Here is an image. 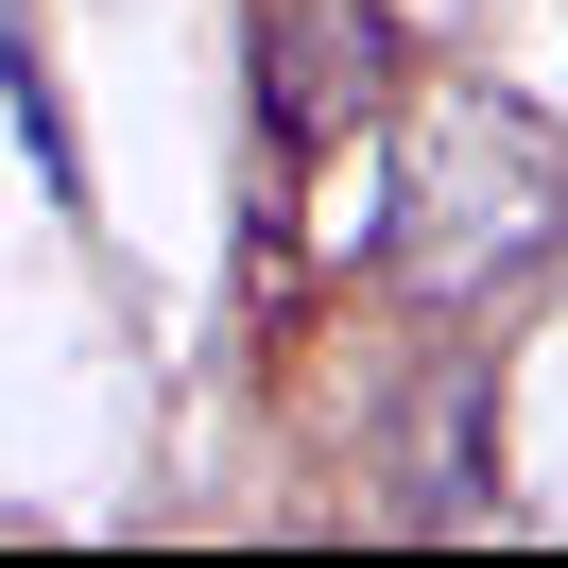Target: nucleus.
I'll return each instance as SVG.
<instances>
[{
    "mask_svg": "<svg viewBox=\"0 0 568 568\" xmlns=\"http://www.w3.org/2000/svg\"><path fill=\"white\" fill-rule=\"evenodd\" d=\"M568 258V139L499 87H430L414 155H396V224H379V276L414 311H499Z\"/></svg>",
    "mask_w": 568,
    "mask_h": 568,
    "instance_id": "1",
    "label": "nucleus"
},
{
    "mask_svg": "<svg viewBox=\"0 0 568 568\" xmlns=\"http://www.w3.org/2000/svg\"><path fill=\"white\" fill-rule=\"evenodd\" d=\"M396 18L379 0H258V139L276 155H345L362 121L396 104Z\"/></svg>",
    "mask_w": 568,
    "mask_h": 568,
    "instance_id": "2",
    "label": "nucleus"
},
{
    "mask_svg": "<svg viewBox=\"0 0 568 568\" xmlns=\"http://www.w3.org/2000/svg\"><path fill=\"white\" fill-rule=\"evenodd\" d=\"M414 517H483V362H448L414 414Z\"/></svg>",
    "mask_w": 568,
    "mask_h": 568,
    "instance_id": "3",
    "label": "nucleus"
}]
</instances>
